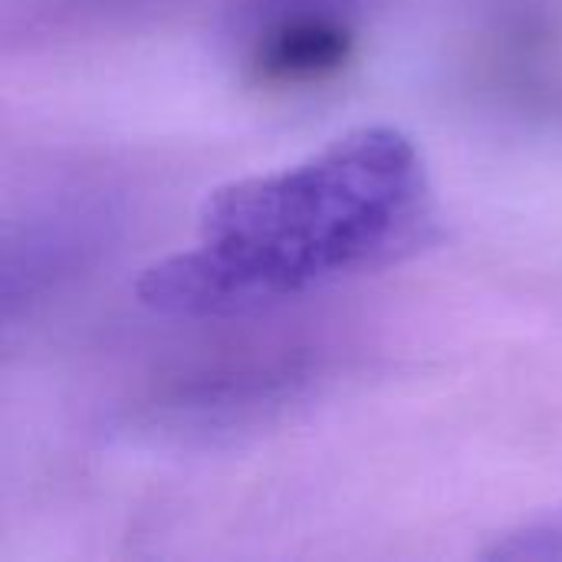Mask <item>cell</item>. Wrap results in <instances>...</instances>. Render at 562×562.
I'll list each match as a JSON object with an SVG mask.
<instances>
[{
  "label": "cell",
  "mask_w": 562,
  "mask_h": 562,
  "mask_svg": "<svg viewBox=\"0 0 562 562\" xmlns=\"http://www.w3.org/2000/svg\"><path fill=\"white\" fill-rule=\"evenodd\" d=\"M352 26L333 10L300 7L277 16L250 46V72L267 86H306L339 72L352 56Z\"/></svg>",
  "instance_id": "obj_2"
},
{
  "label": "cell",
  "mask_w": 562,
  "mask_h": 562,
  "mask_svg": "<svg viewBox=\"0 0 562 562\" xmlns=\"http://www.w3.org/2000/svg\"><path fill=\"white\" fill-rule=\"evenodd\" d=\"M484 560L504 562H550L562 560V504L550 507L520 527L507 530L484 550Z\"/></svg>",
  "instance_id": "obj_3"
},
{
  "label": "cell",
  "mask_w": 562,
  "mask_h": 562,
  "mask_svg": "<svg viewBox=\"0 0 562 562\" xmlns=\"http://www.w3.org/2000/svg\"><path fill=\"white\" fill-rule=\"evenodd\" d=\"M435 191L415 142L362 125L316 155L207 194L188 250L142 270L165 316H224L382 270L431 237Z\"/></svg>",
  "instance_id": "obj_1"
}]
</instances>
